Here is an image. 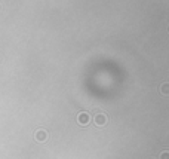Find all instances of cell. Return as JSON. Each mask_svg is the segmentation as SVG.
I'll use <instances>...</instances> for the list:
<instances>
[{
	"mask_svg": "<svg viewBox=\"0 0 169 159\" xmlns=\"http://www.w3.org/2000/svg\"><path fill=\"white\" fill-rule=\"evenodd\" d=\"M89 119H91V118H89V115H88V113H84V112H82V113L77 116V122H79L80 125H88L89 124Z\"/></svg>",
	"mask_w": 169,
	"mask_h": 159,
	"instance_id": "cell-1",
	"label": "cell"
},
{
	"mask_svg": "<svg viewBox=\"0 0 169 159\" xmlns=\"http://www.w3.org/2000/svg\"><path fill=\"white\" fill-rule=\"evenodd\" d=\"M95 124L98 125V126H104V125L107 124V116L102 115V113L97 115V116H95Z\"/></svg>",
	"mask_w": 169,
	"mask_h": 159,
	"instance_id": "cell-2",
	"label": "cell"
},
{
	"mask_svg": "<svg viewBox=\"0 0 169 159\" xmlns=\"http://www.w3.org/2000/svg\"><path fill=\"white\" fill-rule=\"evenodd\" d=\"M48 138V134H46V131H43V129H39L37 132H36V140L37 141H45Z\"/></svg>",
	"mask_w": 169,
	"mask_h": 159,
	"instance_id": "cell-3",
	"label": "cell"
},
{
	"mask_svg": "<svg viewBox=\"0 0 169 159\" xmlns=\"http://www.w3.org/2000/svg\"><path fill=\"white\" fill-rule=\"evenodd\" d=\"M160 159H168V152H163L162 156H160Z\"/></svg>",
	"mask_w": 169,
	"mask_h": 159,
	"instance_id": "cell-4",
	"label": "cell"
}]
</instances>
